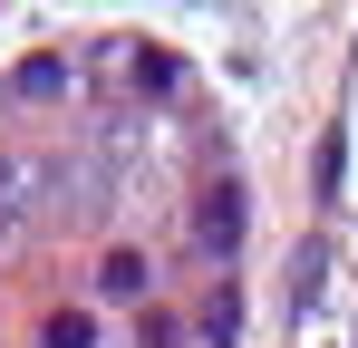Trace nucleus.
Returning a JSON list of instances; mask_svg holds the SVG:
<instances>
[{"mask_svg":"<svg viewBox=\"0 0 358 348\" xmlns=\"http://www.w3.org/2000/svg\"><path fill=\"white\" fill-rule=\"evenodd\" d=\"M233 242H242V184L223 174V184L203 194V252H213V261H233Z\"/></svg>","mask_w":358,"mask_h":348,"instance_id":"obj_1","label":"nucleus"},{"mask_svg":"<svg viewBox=\"0 0 358 348\" xmlns=\"http://www.w3.org/2000/svg\"><path fill=\"white\" fill-rule=\"evenodd\" d=\"M49 348H97V329H87V319H78V310H68L59 329H49Z\"/></svg>","mask_w":358,"mask_h":348,"instance_id":"obj_2","label":"nucleus"},{"mask_svg":"<svg viewBox=\"0 0 358 348\" xmlns=\"http://www.w3.org/2000/svg\"><path fill=\"white\" fill-rule=\"evenodd\" d=\"M0 223H10V174H0Z\"/></svg>","mask_w":358,"mask_h":348,"instance_id":"obj_3","label":"nucleus"}]
</instances>
